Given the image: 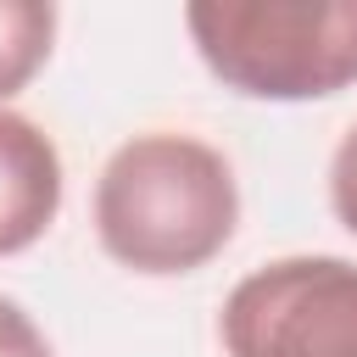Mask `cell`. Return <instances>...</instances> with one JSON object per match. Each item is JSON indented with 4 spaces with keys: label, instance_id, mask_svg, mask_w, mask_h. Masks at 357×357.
I'll return each instance as SVG.
<instances>
[{
    "label": "cell",
    "instance_id": "cell-5",
    "mask_svg": "<svg viewBox=\"0 0 357 357\" xmlns=\"http://www.w3.org/2000/svg\"><path fill=\"white\" fill-rule=\"evenodd\" d=\"M50 39H56V6L0 0V100L33 84V73L50 61Z\"/></svg>",
    "mask_w": 357,
    "mask_h": 357
},
{
    "label": "cell",
    "instance_id": "cell-6",
    "mask_svg": "<svg viewBox=\"0 0 357 357\" xmlns=\"http://www.w3.org/2000/svg\"><path fill=\"white\" fill-rule=\"evenodd\" d=\"M329 201H335V218L357 234V123H351L346 139L335 145V162H329Z\"/></svg>",
    "mask_w": 357,
    "mask_h": 357
},
{
    "label": "cell",
    "instance_id": "cell-7",
    "mask_svg": "<svg viewBox=\"0 0 357 357\" xmlns=\"http://www.w3.org/2000/svg\"><path fill=\"white\" fill-rule=\"evenodd\" d=\"M0 357H50V346H45V335L28 324V312L17 307V301H6L0 296Z\"/></svg>",
    "mask_w": 357,
    "mask_h": 357
},
{
    "label": "cell",
    "instance_id": "cell-3",
    "mask_svg": "<svg viewBox=\"0 0 357 357\" xmlns=\"http://www.w3.org/2000/svg\"><path fill=\"white\" fill-rule=\"evenodd\" d=\"M218 335L229 357H357V262L279 257L245 273Z\"/></svg>",
    "mask_w": 357,
    "mask_h": 357
},
{
    "label": "cell",
    "instance_id": "cell-4",
    "mask_svg": "<svg viewBox=\"0 0 357 357\" xmlns=\"http://www.w3.org/2000/svg\"><path fill=\"white\" fill-rule=\"evenodd\" d=\"M61 212V156L56 139L0 106V257L28 251Z\"/></svg>",
    "mask_w": 357,
    "mask_h": 357
},
{
    "label": "cell",
    "instance_id": "cell-2",
    "mask_svg": "<svg viewBox=\"0 0 357 357\" xmlns=\"http://www.w3.org/2000/svg\"><path fill=\"white\" fill-rule=\"evenodd\" d=\"M184 28L206 73L251 100H318L357 84V0H195Z\"/></svg>",
    "mask_w": 357,
    "mask_h": 357
},
{
    "label": "cell",
    "instance_id": "cell-1",
    "mask_svg": "<svg viewBox=\"0 0 357 357\" xmlns=\"http://www.w3.org/2000/svg\"><path fill=\"white\" fill-rule=\"evenodd\" d=\"M240 223L234 167L195 134H134L95 178V234L134 273L206 268Z\"/></svg>",
    "mask_w": 357,
    "mask_h": 357
}]
</instances>
